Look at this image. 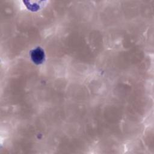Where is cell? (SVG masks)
Returning <instances> with one entry per match:
<instances>
[{"instance_id":"cell-1","label":"cell","mask_w":154,"mask_h":154,"mask_svg":"<svg viewBox=\"0 0 154 154\" xmlns=\"http://www.w3.org/2000/svg\"><path fill=\"white\" fill-rule=\"evenodd\" d=\"M31 57L32 61L37 64L42 63L45 60V53L40 48H36L31 52Z\"/></svg>"}]
</instances>
